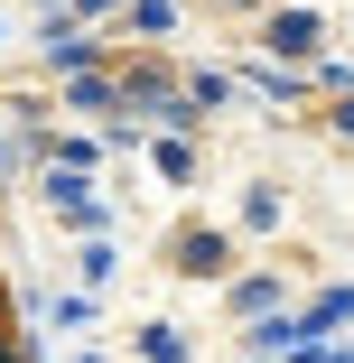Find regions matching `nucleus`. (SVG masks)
<instances>
[{
	"mask_svg": "<svg viewBox=\"0 0 354 363\" xmlns=\"http://www.w3.org/2000/svg\"><path fill=\"white\" fill-rule=\"evenodd\" d=\"M140 354H150V363H187V345H177L168 326H150V335H140Z\"/></svg>",
	"mask_w": 354,
	"mask_h": 363,
	"instance_id": "1",
	"label": "nucleus"
}]
</instances>
